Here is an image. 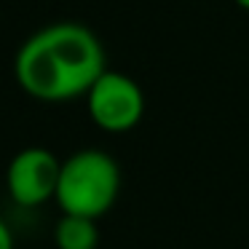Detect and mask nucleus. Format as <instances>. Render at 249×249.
I'll return each mask as SVG.
<instances>
[{
  "label": "nucleus",
  "mask_w": 249,
  "mask_h": 249,
  "mask_svg": "<svg viewBox=\"0 0 249 249\" xmlns=\"http://www.w3.org/2000/svg\"><path fill=\"white\" fill-rule=\"evenodd\" d=\"M56 249H97L99 228L94 217L81 214H62V220L54 228Z\"/></svg>",
  "instance_id": "nucleus-5"
},
{
  "label": "nucleus",
  "mask_w": 249,
  "mask_h": 249,
  "mask_svg": "<svg viewBox=\"0 0 249 249\" xmlns=\"http://www.w3.org/2000/svg\"><path fill=\"white\" fill-rule=\"evenodd\" d=\"M86 107L91 121L107 134H126L145 115V94L134 78L105 70L86 91Z\"/></svg>",
  "instance_id": "nucleus-3"
},
{
  "label": "nucleus",
  "mask_w": 249,
  "mask_h": 249,
  "mask_svg": "<svg viewBox=\"0 0 249 249\" xmlns=\"http://www.w3.org/2000/svg\"><path fill=\"white\" fill-rule=\"evenodd\" d=\"M238 8H244V11H249V0H233Z\"/></svg>",
  "instance_id": "nucleus-7"
},
{
  "label": "nucleus",
  "mask_w": 249,
  "mask_h": 249,
  "mask_svg": "<svg viewBox=\"0 0 249 249\" xmlns=\"http://www.w3.org/2000/svg\"><path fill=\"white\" fill-rule=\"evenodd\" d=\"M62 161L46 147H24L6 169V188L17 206L33 209L56 196Z\"/></svg>",
  "instance_id": "nucleus-4"
},
{
  "label": "nucleus",
  "mask_w": 249,
  "mask_h": 249,
  "mask_svg": "<svg viewBox=\"0 0 249 249\" xmlns=\"http://www.w3.org/2000/svg\"><path fill=\"white\" fill-rule=\"evenodd\" d=\"M105 67L99 38L78 22H56L38 30L19 46L14 75L24 94L40 102L86 97Z\"/></svg>",
  "instance_id": "nucleus-1"
},
{
  "label": "nucleus",
  "mask_w": 249,
  "mask_h": 249,
  "mask_svg": "<svg viewBox=\"0 0 249 249\" xmlns=\"http://www.w3.org/2000/svg\"><path fill=\"white\" fill-rule=\"evenodd\" d=\"M118 190L121 169L115 158L97 147H86L62 161L54 198L62 214H81L99 220L115 204Z\"/></svg>",
  "instance_id": "nucleus-2"
},
{
  "label": "nucleus",
  "mask_w": 249,
  "mask_h": 249,
  "mask_svg": "<svg viewBox=\"0 0 249 249\" xmlns=\"http://www.w3.org/2000/svg\"><path fill=\"white\" fill-rule=\"evenodd\" d=\"M14 233H11V228L6 225V222L0 220V249H14Z\"/></svg>",
  "instance_id": "nucleus-6"
}]
</instances>
